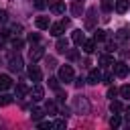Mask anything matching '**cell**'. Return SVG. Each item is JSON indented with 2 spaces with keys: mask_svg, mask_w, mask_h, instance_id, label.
I'll return each mask as SVG.
<instances>
[{
  "mask_svg": "<svg viewBox=\"0 0 130 130\" xmlns=\"http://www.w3.org/2000/svg\"><path fill=\"white\" fill-rule=\"evenodd\" d=\"M8 67H10V71H20L22 69V57L16 53V55H10V59H8Z\"/></svg>",
  "mask_w": 130,
  "mask_h": 130,
  "instance_id": "1",
  "label": "cell"
},
{
  "mask_svg": "<svg viewBox=\"0 0 130 130\" xmlns=\"http://www.w3.org/2000/svg\"><path fill=\"white\" fill-rule=\"evenodd\" d=\"M73 79V67L71 65H63L61 69H59V81H71Z\"/></svg>",
  "mask_w": 130,
  "mask_h": 130,
  "instance_id": "2",
  "label": "cell"
},
{
  "mask_svg": "<svg viewBox=\"0 0 130 130\" xmlns=\"http://www.w3.org/2000/svg\"><path fill=\"white\" fill-rule=\"evenodd\" d=\"M49 10L55 14H63L65 12V2L63 0H49Z\"/></svg>",
  "mask_w": 130,
  "mask_h": 130,
  "instance_id": "3",
  "label": "cell"
},
{
  "mask_svg": "<svg viewBox=\"0 0 130 130\" xmlns=\"http://www.w3.org/2000/svg\"><path fill=\"white\" fill-rule=\"evenodd\" d=\"M95 14H98V10H95V8H89V10H87V18H85V28H93V26H95V18H98Z\"/></svg>",
  "mask_w": 130,
  "mask_h": 130,
  "instance_id": "4",
  "label": "cell"
},
{
  "mask_svg": "<svg viewBox=\"0 0 130 130\" xmlns=\"http://www.w3.org/2000/svg\"><path fill=\"white\" fill-rule=\"evenodd\" d=\"M114 65H116V67H114L116 77H126V75H128V65H126V63L118 61V63H114Z\"/></svg>",
  "mask_w": 130,
  "mask_h": 130,
  "instance_id": "5",
  "label": "cell"
},
{
  "mask_svg": "<svg viewBox=\"0 0 130 130\" xmlns=\"http://www.w3.org/2000/svg\"><path fill=\"white\" fill-rule=\"evenodd\" d=\"M100 81H102V71H100V69H91L89 75H87V83L95 85V83H100Z\"/></svg>",
  "mask_w": 130,
  "mask_h": 130,
  "instance_id": "6",
  "label": "cell"
},
{
  "mask_svg": "<svg viewBox=\"0 0 130 130\" xmlns=\"http://www.w3.org/2000/svg\"><path fill=\"white\" fill-rule=\"evenodd\" d=\"M30 98H32L35 102H41V100L45 98V89H43L41 85H35V87L30 89Z\"/></svg>",
  "mask_w": 130,
  "mask_h": 130,
  "instance_id": "7",
  "label": "cell"
},
{
  "mask_svg": "<svg viewBox=\"0 0 130 130\" xmlns=\"http://www.w3.org/2000/svg\"><path fill=\"white\" fill-rule=\"evenodd\" d=\"M26 93H28V87H26L24 83H18V85L14 87V98L22 100V98H26Z\"/></svg>",
  "mask_w": 130,
  "mask_h": 130,
  "instance_id": "8",
  "label": "cell"
},
{
  "mask_svg": "<svg viewBox=\"0 0 130 130\" xmlns=\"http://www.w3.org/2000/svg\"><path fill=\"white\" fill-rule=\"evenodd\" d=\"M128 6H130V0H116V4H114L116 12H120V14H124L128 10Z\"/></svg>",
  "mask_w": 130,
  "mask_h": 130,
  "instance_id": "9",
  "label": "cell"
},
{
  "mask_svg": "<svg viewBox=\"0 0 130 130\" xmlns=\"http://www.w3.org/2000/svg\"><path fill=\"white\" fill-rule=\"evenodd\" d=\"M43 55H45L43 47H32V49H30V61H32V63H35V61H39Z\"/></svg>",
  "mask_w": 130,
  "mask_h": 130,
  "instance_id": "10",
  "label": "cell"
},
{
  "mask_svg": "<svg viewBox=\"0 0 130 130\" xmlns=\"http://www.w3.org/2000/svg\"><path fill=\"white\" fill-rule=\"evenodd\" d=\"M28 77H30L32 81H41V69H39L37 65H30V67H28Z\"/></svg>",
  "mask_w": 130,
  "mask_h": 130,
  "instance_id": "11",
  "label": "cell"
},
{
  "mask_svg": "<svg viewBox=\"0 0 130 130\" xmlns=\"http://www.w3.org/2000/svg\"><path fill=\"white\" fill-rule=\"evenodd\" d=\"M71 12H73V16H81V12H83V2H81V0H75V2L71 4Z\"/></svg>",
  "mask_w": 130,
  "mask_h": 130,
  "instance_id": "12",
  "label": "cell"
},
{
  "mask_svg": "<svg viewBox=\"0 0 130 130\" xmlns=\"http://www.w3.org/2000/svg\"><path fill=\"white\" fill-rule=\"evenodd\" d=\"M65 28H67V26H65L63 22H57V24H53V26H51V35H53V37H61Z\"/></svg>",
  "mask_w": 130,
  "mask_h": 130,
  "instance_id": "13",
  "label": "cell"
},
{
  "mask_svg": "<svg viewBox=\"0 0 130 130\" xmlns=\"http://www.w3.org/2000/svg\"><path fill=\"white\" fill-rule=\"evenodd\" d=\"M71 39H73V43H75V45H81V43L85 41V35H83V30H81V28H77V30H73Z\"/></svg>",
  "mask_w": 130,
  "mask_h": 130,
  "instance_id": "14",
  "label": "cell"
},
{
  "mask_svg": "<svg viewBox=\"0 0 130 130\" xmlns=\"http://www.w3.org/2000/svg\"><path fill=\"white\" fill-rule=\"evenodd\" d=\"M10 85H12L10 77H8V75H0V91H6Z\"/></svg>",
  "mask_w": 130,
  "mask_h": 130,
  "instance_id": "15",
  "label": "cell"
},
{
  "mask_svg": "<svg viewBox=\"0 0 130 130\" xmlns=\"http://www.w3.org/2000/svg\"><path fill=\"white\" fill-rule=\"evenodd\" d=\"M110 110H112V112H116V114H120V112L124 110V106H122V102H118V100H112V104H110Z\"/></svg>",
  "mask_w": 130,
  "mask_h": 130,
  "instance_id": "16",
  "label": "cell"
},
{
  "mask_svg": "<svg viewBox=\"0 0 130 130\" xmlns=\"http://www.w3.org/2000/svg\"><path fill=\"white\" fill-rule=\"evenodd\" d=\"M67 47H69L67 39H59V41H57V51H59V53H65V51H67Z\"/></svg>",
  "mask_w": 130,
  "mask_h": 130,
  "instance_id": "17",
  "label": "cell"
},
{
  "mask_svg": "<svg viewBox=\"0 0 130 130\" xmlns=\"http://www.w3.org/2000/svg\"><path fill=\"white\" fill-rule=\"evenodd\" d=\"M81 45H83V51L85 53H93V49H95V41H83Z\"/></svg>",
  "mask_w": 130,
  "mask_h": 130,
  "instance_id": "18",
  "label": "cell"
},
{
  "mask_svg": "<svg viewBox=\"0 0 130 130\" xmlns=\"http://www.w3.org/2000/svg\"><path fill=\"white\" fill-rule=\"evenodd\" d=\"M100 65H104V67L114 65V57H110V55H102V57H100Z\"/></svg>",
  "mask_w": 130,
  "mask_h": 130,
  "instance_id": "19",
  "label": "cell"
},
{
  "mask_svg": "<svg viewBox=\"0 0 130 130\" xmlns=\"http://www.w3.org/2000/svg\"><path fill=\"white\" fill-rule=\"evenodd\" d=\"M120 124H122V118H120V114H116V112H114V116L110 118V126H112V128H118Z\"/></svg>",
  "mask_w": 130,
  "mask_h": 130,
  "instance_id": "20",
  "label": "cell"
},
{
  "mask_svg": "<svg viewBox=\"0 0 130 130\" xmlns=\"http://www.w3.org/2000/svg\"><path fill=\"white\" fill-rule=\"evenodd\" d=\"M8 104H12V95L0 91V106H8Z\"/></svg>",
  "mask_w": 130,
  "mask_h": 130,
  "instance_id": "21",
  "label": "cell"
},
{
  "mask_svg": "<svg viewBox=\"0 0 130 130\" xmlns=\"http://www.w3.org/2000/svg\"><path fill=\"white\" fill-rule=\"evenodd\" d=\"M37 26L39 28H49V18L47 16H39L37 18Z\"/></svg>",
  "mask_w": 130,
  "mask_h": 130,
  "instance_id": "22",
  "label": "cell"
},
{
  "mask_svg": "<svg viewBox=\"0 0 130 130\" xmlns=\"http://www.w3.org/2000/svg\"><path fill=\"white\" fill-rule=\"evenodd\" d=\"M120 95H122V98H126V100H130V83H126V85H122V87H120Z\"/></svg>",
  "mask_w": 130,
  "mask_h": 130,
  "instance_id": "23",
  "label": "cell"
},
{
  "mask_svg": "<svg viewBox=\"0 0 130 130\" xmlns=\"http://www.w3.org/2000/svg\"><path fill=\"white\" fill-rule=\"evenodd\" d=\"M93 41H106V30L98 28V30L93 32Z\"/></svg>",
  "mask_w": 130,
  "mask_h": 130,
  "instance_id": "24",
  "label": "cell"
},
{
  "mask_svg": "<svg viewBox=\"0 0 130 130\" xmlns=\"http://www.w3.org/2000/svg\"><path fill=\"white\" fill-rule=\"evenodd\" d=\"M126 37H128V30L126 28H120L116 32V41H126Z\"/></svg>",
  "mask_w": 130,
  "mask_h": 130,
  "instance_id": "25",
  "label": "cell"
},
{
  "mask_svg": "<svg viewBox=\"0 0 130 130\" xmlns=\"http://www.w3.org/2000/svg\"><path fill=\"white\" fill-rule=\"evenodd\" d=\"M45 112H49V114H55V112H57V106H55V102H47V106H45Z\"/></svg>",
  "mask_w": 130,
  "mask_h": 130,
  "instance_id": "26",
  "label": "cell"
},
{
  "mask_svg": "<svg viewBox=\"0 0 130 130\" xmlns=\"http://www.w3.org/2000/svg\"><path fill=\"white\" fill-rule=\"evenodd\" d=\"M67 124H65V120H55L53 122V128H57V130H63Z\"/></svg>",
  "mask_w": 130,
  "mask_h": 130,
  "instance_id": "27",
  "label": "cell"
},
{
  "mask_svg": "<svg viewBox=\"0 0 130 130\" xmlns=\"http://www.w3.org/2000/svg\"><path fill=\"white\" fill-rule=\"evenodd\" d=\"M102 8H104V10H112V8H114V2H112V0H102Z\"/></svg>",
  "mask_w": 130,
  "mask_h": 130,
  "instance_id": "28",
  "label": "cell"
},
{
  "mask_svg": "<svg viewBox=\"0 0 130 130\" xmlns=\"http://www.w3.org/2000/svg\"><path fill=\"white\" fill-rule=\"evenodd\" d=\"M45 63H47V67H49V69H53V67H57V61H55L53 57H47V59H45Z\"/></svg>",
  "mask_w": 130,
  "mask_h": 130,
  "instance_id": "29",
  "label": "cell"
},
{
  "mask_svg": "<svg viewBox=\"0 0 130 130\" xmlns=\"http://www.w3.org/2000/svg\"><path fill=\"white\" fill-rule=\"evenodd\" d=\"M30 116H32L35 120H39V118L43 116V110H41V108H32V114H30Z\"/></svg>",
  "mask_w": 130,
  "mask_h": 130,
  "instance_id": "30",
  "label": "cell"
},
{
  "mask_svg": "<svg viewBox=\"0 0 130 130\" xmlns=\"http://www.w3.org/2000/svg\"><path fill=\"white\" fill-rule=\"evenodd\" d=\"M28 43H30V45H32V43H39V35H37V32H30V35H28Z\"/></svg>",
  "mask_w": 130,
  "mask_h": 130,
  "instance_id": "31",
  "label": "cell"
},
{
  "mask_svg": "<svg viewBox=\"0 0 130 130\" xmlns=\"http://www.w3.org/2000/svg\"><path fill=\"white\" fill-rule=\"evenodd\" d=\"M49 85H51L53 89H59V79H55V77H51V79H49Z\"/></svg>",
  "mask_w": 130,
  "mask_h": 130,
  "instance_id": "32",
  "label": "cell"
},
{
  "mask_svg": "<svg viewBox=\"0 0 130 130\" xmlns=\"http://www.w3.org/2000/svg\"><path fill=\"white\" fill-rule=\"evenodd\" d=\"M102 79H104L106 83H112V79H114V75H112V73H106V75H102Z\"/></svg>",
  "mask_w": 130,
  "mask_h": 130,
  "instance_id": "33",
  "label": "cell"
},
{
  "mask_svg": "<svg viewBox=\"0 0 130 130\" xmlns=\"http://www.w3.org/2000/svg\"><path fill=\"white\" fill-rule=\"evenodd\" d=\"M116 93H118V89H116V87H110V89H108V98H110V100H114V95H116Z\"/></svg>",
  "mask_w": 130,
  "mask_h": 130,
  "instance_id": "34",
  "label": "cell"
},
{
  "mask_svg": "<svg viewBox=\"0 0 130 130\" xmlns=\"http://www.w3.org/2000/svg\"><path fill=\"white\" fill-rule=\"evenodd\" d=\"M12 47H14V49H20V47H22V41H20V39H14V41H12Z\"/></svg>",
  "mask_w": 130,
  "mask_h": 130,
  "instance_id": "35",
  "label": "cell"
},
{
  "mask_svg": "<svg viewBox=\"0 0 130 130\" xmlns=\"http://www.w3.org/2000/svg\"><path fill=\"white\" fill-rule=\"evenodd\" d=\"M39 128H53V122H41Z\"/></svg>",
  "mask_w": 130,
  "mask_h": 130,
  "instance_id": "36",
  "label": "cell"
},
{
  "mask_svg": "<svg viewBox=\"0 0 130 130\" xmlns=\"http://www.w3.org/2000/svg\"><path fill=\"white\" fill-rule=\"evenodd\" d=\"M35 6H37V8H45V6H47V2H45V0H37V2H35Z\"/></svg>",
  "mask_w": 130,
  "mask_h": 130,
  "instance_id": "37",
  "label": "cell"
},
{
  "mask_svg": "<svg viewBox=\"0 0 130 130\" xmlns=\"http://www.w3.org/2000/svg\"><path fill=\"white\" fill-rule=\"evenodd\" d=\"M67 55H69V59H77V51H69Z\"/></svg>",
  "mask_w": 130,
  "mask_h": 130,
  "instance_id": "38",
  "label": "cell"
},
{
  "mask_svg": "<svg viewBox=\"0 0 130 130\" xmlns=\"http://www.w3.org/2000/svg\"><path fill=\"white\" fill-rule=\"evenodd\" d=\"M128 71H130V69H128Z\"/></svg>",
  "mask_w": 130,
  "mask_h": 130,
  "instance_id": "39",
  "label": "cell"
}]
</instances>
